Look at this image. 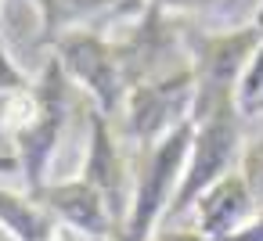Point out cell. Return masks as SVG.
Here are the masks:
<instances>
[{
    "label": "cell",
    "mask_w": 263,
    "mask_h": 241,
    "mask_svg": "<svg viewBox=\"0 0 263 241\" xmlns=\"http://www.w3.org/2000/svg\"><path fill=\"white\" fill-rule=\"evenodd\" d=\"M69 112H72V79L47 54L36 79L29 83V90L15 94L4 112V126L11 133V148H15V158L22 169L18 176L29 194L47 184V169L62 144Z\"/></svg>",
    "instance_id": "6da1fadb"
},
{
    "label": "cell",
    "mask_w": 263,
    "mask_h": 241,
    "mask_svg": "<svg viewBox=\"0 0 263 241\" xmlns=\"http://www.w3.org/2000/svg\"><path fill=\"white\" fill-rule=\"evenodd\" d=\"M184 29V51L187 65L195 72V112L191 119L213 112L216 105L234 101V90L241 83L245 65L252 62L256 47L263 44V26L249 22L238 29H213V26H191L180 18Z\"/></svg>",
    "instance_id": "7a4b0ae2"
},
{
    "label": "cell",
    "mask_w": 263,
    "mask_h": 241,
    "mask_svg": "<svg viewBox=\"0 0 263 241\" xmlns=\"http://www.w3.org/2000/svg\"><path fill=\"white\" fill-rule=\"evenodd\" d=\"M195 123V137H191V151H187V166L180 176V187L173 194V205L162 219V227H177L195 205L198 198L220 184L223 176H231L241 166V151H245V119L238 112L234 101L216 105L213 112L191 119ZM159 227V230H162Z\"/></svg>",
    "instance_id": "3957f363"
},
{
    "label": "cell",
    "mask_w": 263,
    "mask_h": 241,
    "mask_svg": "<svg viewBox=\"0 0 263 241\" xmlns=\"http://www.w3.org/2000/svg\"><path fill=\"white\" fill-rule=\"evenodd\" d=\"M191 137H195V123L187 119L173 133H166L155 148L137 151L141 158L134 166V198H130V212H126L119 241H152L159 234V227L173 205V194L180 187Z\"/></svg>",
    "instance_id": "277c9868"
},
{
    "label": "cell",
    "mask_w": 263,
    "mask_h": 241,
    "mask_svg": "<svg viewBox=\"0 0 263 241\" xmlns=\"http://www.w3.org/2000/svg\"><path fill=\"white\" fill-rule=\"evenodd\" d=\"M108 40H112L119 72H123L130 90L148 83V79L170 76L180 65H187L180 18L170 15L159 4H144V11L137 18L123 22L119 29H112Z\"/></svg>",
    "instance_id": "5b68a950"
},
{
    "label": "cell",
    "mask_w": 263,
    "mask_h": 241,
    "mask_svg": "<svg viewBox=\"0 0 263 241\" xmlns=\"http://www.w3.org/2000/svg\"><path fill=\"white\" fill-rule=\"evenodd\" d=\"M191 112H195V72L191 65H180L177 72L148 79L126 94V105L119 112L123 137L137 151H148L180 123H187Z\"/></svg>",
    "instance_id": "8992f818"
},
{
    "label": "cell",
    "mask_w": 263,
    "mask_h": 241,
    "mask_svg": "<svg viewBox=\"0 0 263 241\" xmlns=\"http://www.w3.org/2000/svg\"><path fill=\"white\" fill-rule=\"evenodd\" d=\"M51 58L65 69V76L76 87L87 90L90 105L116 123V115L126 105L130 87H126V79L119 72V62H116L108 33H101V29H72V33L54 40Z\"/></svg>",
    "instance_id": "52a82bcc"
},
{
    "label": "cell",
    "mask_w": 263,
    "mask_h": 241,
    "mask_svg": "<svg viewBox=\"0 0 263 241\" xmlns=\"http://www.w3.org/2000/svg\"><path fill=\"white\" fill-rule=\"evenodd\" d=\"M80 176L101 191V198L108 202V212L116 216L119 234H123L130 198H134V169L123 155V144L116 137L112 119L101 115L90 101H87V158H83Z\"/></svg>",
    "instance_id": "ba28073f"
},
{
    "label": "cell",
    "mask_w": 263,
    "mask_h": 241,
    "mask_svg": "<svg viewBox=\"0 0 263 241\" xmlns=\"http://www.w3.org/2000/svg\"><path fill=\"white\" fill-rule=\"evenodd\" d=\"M33 198L80 241H119V223L108 212V202L83 176L47 180L40 191H33Z\"/></svg>",
    "instance_id": "9c48e42d"
},
{
    "label": "cell",
    "mask_w": 263,
    "mask_h": 241,
    "mask_svg": "<svg viewBox=\"0 0 263 241\" xmlns=\"http://www.w3.org/2000/svg\"><path fill=\"white\" fill-rule=\"evenodd\" d=\"M40 11V29H36V51L54 47L58 36L72 29H101L112 33L123 22L137 18L148 0H29Z\"/></svg>",
    "instance_id": "30bf717a"
},
{
    "label": "cell",
    "mask_w": 263,
    "mask_h": 241,
    "mask_svg": "<svg viewBox=\"0 0 263 241\" xmlns=\"http://www.w3.org/2000/svg\"><path fill=\"white\" fill-rule=\"evenodd\" d=\"M191 212H195L191 230H198L205 241H223V237H231L234 230H241L256 216V202L249 194V184L234 169L231 176H223L220 184H213L198 198V205Z\"/></svg>",
    "instance_id": "8fae6325"
},
{
    "label": "cell",
    "mask_w": 263,
    "mask_h": 241,
    "mask_svg": "<svg viewBox=\"0 0 263 241\" xmlns=\"http://www.w3.org/2000/svg\"><path fill=\"white\" fill-rule=\"evenodd\" d=\"M0 227L11 241H54L65 230L29 191L11 187H0Z\"/></svg>",
    "instance_id": "7c38bea8"
},
{
    "label": "cell",
    "mask_w": 263,
    "mask_h": 241,
    "mask_svg": "<svg viewBox=\"0 0 263 241\" xmlns=\"http://www.w3.org/2000/svg\"><path fill=\"white\" fill-rule=\"evenodd\" d=\"M148 4L166 8L177 18H209L213 29L220 22V29H238L256 22L259 0H148Z\"/></svg>",
    "instance_id": "4fadbf2b"
},
{
    "label": "cell",
    "mask_w": 263,
    "mask_h": 241,
    "mask_svg": "<svg viewBox=\"0 0 263 241\" xmlns=\"http://www.w3.org/2000/svg\"><path fill=\"white\" fill-rule=\"evenodd\" d=\"M234 105H238V112H241L245 123H252V119L263 115V44L256 47L252 62L241 72V83L234 90Z\"/></svg>",
    "instance_id": "5bb4252c"
},
{
    "label": "cell",
    "mask_w": 263,
    "mask_h": 241,
    "mask_svg": "<svg viewBox=\"0 0 263 241\" xmlns=\"http://www.w3.org/2000/svg\"><path fill=\"white\" fill-rule=\"evenodd\" d=\"M238 173H241V180L249 184V194H252L256 209H263V137L252 140V144H245Z\"/></svg>",
    "instance_id": "9a60e30c"
},
{
    "label": "cell",
    "mask_w": 263,
    "mask_h": 241,
    "mask_svg": "<svg viewBox=\"0 0 263 241\" xmlns=\"http://www.w3.org/2000/svg\"><path fill=\"white\" fill-rule=\"evenodd\" d=\"M223 241H263V209H256V216L241 230H234L231 237H223Z\"/></svg>",
    "instance_id": "2e32d148"
},
{
    "label": "cell",
    "mask_w": 263,
    "mask_h": 241,
    "mask_svg": "<svg viewBox=\"0 0 263 241\" xmlns=\"http://www.w3.org/2000/svg\"><path fill=\"white\" fill-rule=\"evenodd\" d=\"M152 241H205L198 230H191V227H162Z\"/></svg>",
    "instance_id": "e0dca14e"
},
{
    "label": "cell",
    "mask_w": 263,
    "mask_h": 241,
    "mask_svg": "<svg viewBox=\"0 0 263 241\" xmlns=\"http://www.w3.org/2000/svg\"><path fill=\"white\" fill-rule=\"evenodd\" d=\"M22 169H18V158H15V151L11 155H0V176H18Z\"/></svg>",
    "instance_id": "ac0fdd59"
},
{
    "label": "cell",
    "mask_w": 263,
    "mask_h": 241,
    "mask_svg": "<svg viewBox=\"0 0 263 241\" xmlns=\"http://www.w3.org/2000/svg\"><path fill=\"white\" fill-rule=\"evenodd\" d=\"M54 241H80V237H76V234H72V230H62V234H58V237H54Z\"/></svg>",
    "instance_id": "d6986e66"
},
{
    "label": "cell",
    "mask_w": 263,
    "mask_h": 241,
    "mask_svg": "<svg viewBox=\"0 0 263 241\" xmlns=\"http://www.w3.org/2000/svg\"><path fill=\"white\" fill-rule=\"evenodd\" d=\"M8 101H11V97H0V126H4V112H8Z\"/></svg>",
    "instance_id": "ffe728a7"
},
{
    "label": "cell",
    "mask_w": 263,
    "mask_h": 241,
    "mask_svg": "<svg viewBox=\"0 0 263 241\" xmlns=\"http://www.w3.org/2000/svg\"><path fill=\"white\" fill-rule=\"evenodd\" d=\"M256 22L263 26V0H259V11H256Z\"/></svg>",
    "instance_id": "44dd1931"
},
{
    "label": "cell",
    "mask_w": 263,
    "mask_h": 241,
    "mask_svg": "<svg viewBox=\"0 0 263 241\" xmlns=\"http://www.w3.org/2000/svg\"><path fill=\"white\" fill-rule=\"evenodd\" d=\"M0 4H4V0H0Z\"/></svg>",
    "instance_id": "7402d4cb"
}]
</instances>
